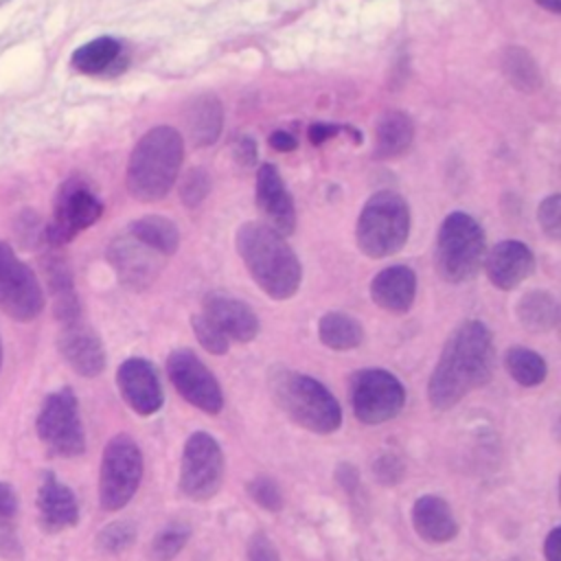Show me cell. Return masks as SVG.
<instances>
[{"instance_id": "cell-19", "label": "cell", "mask_w": 561, "mask_h": 561, "mask_svg": "<svg viewBox=\"0 0 561 561\" xmlns=\"http://www.w3.org/2000/svg\"><path fill=\"white\" fill-rule=\"evenodd\" d=\"M202 313H206L232 342L248 344L259 335V318L254 309L230 294H206L202 300Z\"/></svg>"}, {"instance_id": "cell-12", "label": "cell", "mask_w": 561, "mask_h": 561, "mask_svg": "<svg viewBox=\"0 0 561 561\" xmlns=\"http://www.w3.org/2000/svg\"><path fill=\"white\" fill-rule=\"evenodd\" d=\"M103 213V204L96 193L79 178L61 184L53 206V219L44 228V237L50 245H64L72 241L81 230L90 228Z\"/></svg>"}, {"instance_id": "cell-14", "label": "cell", "mask_w": 561, "mask_h": 561, "mask_svg": "<svg viewBox=\"0 0 561 561\" xmlns=\"http://www.w3.org/2000/svg\"><path fill=\"white\" fill-rule=\"evenodd\" d=\"M57 351L77 375L88 379L99 377L107 362L105 346L99 333L88 322H83L81 316L61 322L57 335Z\"/></svg>"}, {"instance_id": "cell-34", "label": "cell", "mask_w": 561, "mask_h": 561, "mask_svg": "<svg viewBox=\"0 0 561 561\" xmlns=\"http://www.w3.org/2000/svg\"><path fill=\"white\" fill-rule=\"evenodd\" d=\"M191 329L197 337V342L210 353V355H226L230 340L224 335V331L206 316V313H195L191 316Z\"/></svg>"}, {"instance_id": "cell-18", "label": "cell", "mask_w": 561, "mask_h": 561, "mask_svg": "<svg viewBox=\"0 0 561 561\" xmlns=\"http://www.w3.org/2000/svg\"><path fill=\"white\" fill-rule=\"evenodd\" d=\"M256 208L263 215V224L278 234L289 237L294 232L296 208L283 178L272 164H263L256 173Z\"/></svg>"}, {"instance_id": "cell-7", "label": "cell", "mask_w": 561, "mask_h": 561, "mask_svg": "<svg viewBox=\"0 0 561 561\" xmlns=\"http://www.w3.org/2000/svg\"><path fill=\"white\" fill-rule=\"evenodd\" d=\"M35 432L50 456L77 458L85 451L79 399L70 386L48 392L35 416Z\"/></svg>"}, {"instance_id": "cell-10", "label": "cell", "mask_w": 561, "mask_h": 561, "mask_svg": "<svg viewBox=\"0 0 561 561\" xmlns=\"http://www.w3.org/2000/svg\"><path fill=\"white\" fill-rule=\"evenodd\" d=\"M226 460L217 438L204 430L193 432L182 449L180 493L193 502L213 500L224 482Z\"/></svg>"}, {"instance_id": "cell-43", "label": "cell", "mask_w": 561, "mask_h": 561, "mask_svg": "<svg viewBox=\"0 0 561 561\" xmlns=\"http://www.w3.org/2000/svg\"><path fill=\"white\" fill-rule=\"evenodd\" d=\"M234 158L243 164V167H250L254 164V158H256V145L252 138H239L237 147H234Z\"/></svg>"}, {"instance_id": "cell-36", "label": "cell", "mask_w": 561, "mask_h": 561, "mask_svg": "<svg viewBox=\"0 0 561 561\" xmlns=\"http://www.w3.org/2000/svg\"><path fill=\"white\" fill-rule=\"evenodd\" d=\"M208 188H210V182H208V175L204 169H191L182 184H180V197L184 202V206L188 208H195L204 202V197L208 195Z\"/></svg>"}, {"instance_id": "cell-11", "label": "cell", "mask_w": 561, "mask_h": 561, "mask_svg": "<svg viewBox=\"0 0 561 561\" xmlns=\"http://www.w3.org/2000/svg\"><path fill=\"white\" fill-rule=\"evenodd\" d=\"M44 309V289L35 272L0 241V311L18 322L35 320Z\"/></svg>"}, {"instance_id": "cell-16", "label": "cell", "mask_w": 561, "mask_h": 561, "mask_svg": "<svg viewBox=\"0 0 561 561\" xmlns=\"http://www.w3.org/2000/svg\"><path fill=\"white\" fill-rule=\"evenodd\" d=\"M116 386L123 401L138 414L151 416L164 403V390L156 366L145 357H129L116 368Z\"/></svg>"}, {"instance_id": "cell-31", "label": "cell", "mask_w": 561, "mask_h": 561, "mask_svg": "<svg viewBox=\"0 0 561 561\" xmlns=\"http://www.w3.org/2000/svg\"><path fill=\"white\" fill-rule=\"evenodd\" d=\"M193 530L186 522H169L149 543V561H173L188 543Z\"/></svg>"}, {"instance_id": "cell-17", "label": "cell", "mask_w": 561, "mask_h": 561, "mask_svg": "<svg viewBox=\"0 0 561 561\" xmlns=\"http://www.w3.org/2000/svg\"><path fill=\"white\" fill-rule=\"evenodd\" d=\"M39 528L48 535L64 533L79 524V502L75 491L53 471H44L35 495Z\"/></svg>"}, {"instance_id": "cell-25", "label": "cell", "mask_w": 561, "mask_h": 561, "mask_svg": "<svg viewBox=\"0 0 561 561\" xmlns=\"http://www.w3.org/2000/svg\"><path fill=\"white\" fill-rule=\"evenodd\" d=\"M414 138L412 118L403 112H386L375 127V153L379 158H397L408 151Z\"/></svg>"}, {"instance_id": "cell-27", "label": "cell", "mask_w": 561, "mask_h": 561, "mask_svg": "<svg viewBox=\"0 0 561 561\" xmlns=\"http://www.w3.org/2000/svg\"><path fill=\"white\" fill-rule=\"evenodd\" d=\"M318 337L331 351H351L364 342V329L344 311H327L318 320Z\"/></svg>"}, {"instance_id": "cell-37", "label": "cell", "mask_w": 561, "mask_h": 561, "mask_svg": "<svg viewBox=\"0 0 561 561\" xmlns=\"http://www.w3.org/2000/svg\"><path fill=\"white\" fill-rule=\"evenodd\" d=\"M537 219H539V226H541V232L557 241L561 237V197L557 193H552L550 197H546L541 204H539V210H537Z\"/></svg>"}, {"instance_id": "cell-45", "label": "cell", "mask_w": 561, "mask_h": 561, "mask_svg": "<svg viewBox=\"0 0 561 561\" xmlns=\"http://www.w3.org/2000/svg\"><path fill=\"white\" fill-rule=\"evenodd\" d=\"M270 145L276 149V151H291V149H296V138L291 136V134H287V131H274L272 136H270Z\"/></svg>"}, {"instance_id": "cell-1", "label": "cell", "mask_w": 561, "mask_h": 561, "mask_svg": "<svg viewBox=\"0 0 561 561\" xmlns=\"http://www.w3.org/2000/svg\"><path fill=\"white\" fill-rule=\"evenodd\" d=\"M493 335L480 320H467L447 337L427 381V399L434 410L456 408L469 392L493 377Z\"/></svg>"}, {"instance_id": "cell-9", "label": "cell", "mask_w": 561, "mask_h": 561, "mask_svg": "<svg viewBox=\"0 0 561 561\" xmlns=\"http://www.w3.org/2000/svg\"><path fill=\"white\" fill-rule=\"evenodd\" d=\"M405 397V386L386 368H362L348 379V401L364 425H381L399 416Z\"/></svg>"}, {"instance_id": "cell-6", "label": "cell", "mask_w": 561, "mask_h": 561, "mask_svg": "<svg viewBox=\"0 0 561 561\" xmlns=\"http://www.w3.org/2000/svg\"><path fill=\"white\" fill-rule=\"evenodd\" d=\"M436 272L447 283H467L484 261V232L467 213H451L436 234Z\"/></svg>"}, {"instance_id": "cell-2", "label": "cell", "mask_w": 561, "mask_h": 561, "mask_svg": "<svg viewBox=\"0 0 561 561\" xmlns=\"http://www.w3.org/2000/svg\"><path fill=\"white\" fill-rule=\"evenodd\" d=\"M237 252L252 280L274 300L291 298L302 280V265L283 234L263 221H245L234 234Z\"/></svg>"}, {"instance_id": "cell-4", "label": "cell", "mask_w": 561, "mask_h": 561, "mask_svg": "<svg viewBox=\"0 0 561 561\" xmlns=\"http://www.w3.org/2000/svg\"><path fill=\"white\" fill-rule=\"evenodd\" d=\"M184 142L178 129L158 125L134 147L127 162V188L138 202L162 199L180 173Z\"/></svg>"}, {"instance_id": "cell-33", "label": "cell", "mask_w": 561, "mask_h": 561, "mask_svg": "<svg viewBox=\"0 0 561 561\" xmlns=\"http://www.w3.org/2000/svg\"><path fill=\"white\" fill-rule=\"evenodd\" d=\"M245 493L259 508H263L267 513L283 511L285 500H283L280 484L267 473H256L254 478H250L245 484Z\"/></svg>"}, {"instance_id": "cell-23", "label": "cell", "mask_w": 561, "mask_h": 561, "mask_svg": "<svg viewBox=\"0 0 561 561\" xmlns=\"http://www.w3.org/2000/svg\"><path fill=\"white\" fill-rule=\"evenodd\" d=\"M224 110L215 94L195 96L184 110V127L195 147L213 145L219 138Z\"/></svg>"}, {"instance_id": "cell-41", "label": "cell", "mask_w": 561, "mask_h": 561, "mask_svg": "<svg viewBox=\"0 0 561 561\" xmlns=\"http://www.w3.org/2000/svg\"><path fill=\"white\" fill-rule=\"evenodd\" d=\"M337 484L346 491V493H355L359 489V469L351 462H340L333 471Z\"/></svg>"}, {"instance_id": "cell-32", "label": "cell", "mask_w": 561, "mask_h": 561, "mask_svg": "<svg viewBox=\"0 0 561 561\" xmlns=\"http://www.w3.org/2000/svg\"><path fill=\"white\" fill-rule=\"evenodd\" d=\"M136 541V526L129 519H116L105 524L96 537H94V546L101 554H123L125 550H129Z\"/></svg>"}, {"instance_id": "cell-38", "label": "cell", "mask_w": 561, "mask_h": 561, "mask_svg": "<svg viewBox=\"0 0 561 561\" xmlns=\"http://www.w3.org/2000/svg\"><path fill=\"white\" fill-rule=\"evenodd\" d=\"M248 561H280V554L265 530H254L245 543Z\"/></svg>"}, {"instance_id": "cell-26", "label": "cell", "mask_w": 561, "mask_h": 561, "mask_svg": "<svg viewBox=\"0 0 561 561\" xmlns=\"http://www.w3.org/2000/svg\"><path fill=\"white\" fill-rule=\"evenodd\" d=\"M129 234L162 256L175 254L180 245L178 226L160 215H145L129 224Z\"/></svg>"}, {"instance_id": "cell-44", "label": "cell", "mask_w": 561, "mask_h": 561, "mask_svg": "<svg viewBox=\"0 0 561 561\" xmlns=\"http://www.w3.org/2000/svg\"><path fill=\"white\" fill-rule=\"evenodd\" d=\"M337 125H331V123H313L311 127H309V140L313 142V145H322L327 138H331V136H335L337 134Z\"/></svg>"}, {"instance_id": "cell-21", "label": "cell", "mask_w": 561, "mask_h": 561, "mask_svg": "<svg viewBox=\"0 0 561 561\" xmlns=\"http://www.w3.org/2000/svg\"><path fill=\"white\" fill-rule=\"evenodd\" d=\"M414 533L427 543H447L458 535V522L447 500L425 493L412 504Z\"/></svg>"}, {"instance_id": "cell-39", "label": "cell", "mask_w": 561, "mask_h": 561, "mask_svg": "<svg viewBox=\"0 0 561 561\" xmlns=\"http://www.w3.org/2000/svg\"><path fill=\"white\" fill-rule=\"evenodd\" d=\"M22 541L18 535V522L0 517V557L18 561L22 557Z\"/></svg>"}, {"instance_id": "cell-30", "label": "cell", "mask_w": 561, "mask_h": 561, "mask_svg": "<svg viewBox=\"0 0 561 561\" xmlns=\"http://www.w3.org/2000/svg\"><path fill=\"white\" fill-rule=\"evenodd\" d=\"M504 77L522 92H535L541 85V72L528 50L519 46H511L502 55Z\"/></svg>"}, {"instance_id": "cell-3", "label": "cell", "mask_w": 561, "mask_h": 561, "mask_svg": "<svg viewBox=\"0 0 561 561\" xmlns=\"http://www.w3.org/2000/svg\"><path fill=\"white\" fill-rule=\"evenodd\" d=\"M265 381L272 401L291 423L313 434L340 430L342 408L322 381L285 366H272Z\"/></svg>"}, {"instance_id": "cell-46", "label": "cell", "mask_w": 561, "mask_h": 561, "mask_svg": "<svg viewBox=\"0 0 561 561\" xmlns=\"http://www.w3.org/2000/svg\"><path fill=\"white\" fill-rule=\"evenodd\" d=\"M539 7H543L550 13H559L561 11V0H537Z\"/></svg>"}, {"instance_id": "cell-47", "label": "cell", "mask_w": 561, "mask_h": 561, "mask_svg": "<svg viewBox=\"0 0 561 561\" xmlns=\"http://www.w3.org/2000/svg\"><path fill=\"white\" fill-rule=\"evenodd\" d=\"M0 368H2V337H0Z\"/></svg>"}, {"instance_id": "cell-13", "label": "cell", "mask_w": 561, "mask_h": 561, "mask_svg": "<svg viewBox=\"0 0 561 561\" xmlns=\"http://www.w3.org/2000/svg\"><path fill=\"white\" fill-rule=\"evenodd\" d=\"M167 375L180 397L206 414L224 410V390L210 368L191 351L173 348L167 355Z\"/></svg>"}, {"instance_id": "cell-24", "label": "cell", "mask_w": 561, "mask_h": 561, "mask_svg": "<svg viewBox=\"0 0 561 561\" xmlns=\"http://www.w3.org/2000/svg\"><path fill=\"white\" fill-rule=\"evenodd\" d=\"M515 318L528 333H550L559 324V302L546 289L526 291L515 305Z\"/></svg>"}, {"instance_id": "cell-20", "label": "cell", "mask_w": 561, "mask_h": 561, "mask_svg": "<svg viewBox=\"0 0 561 561\" xmlns=\"http://www.w3.org/2000/svg\"><path fill=\"white\" fill-rule=\"evenodd\" d=\"M482 263L491 285L502 291H511L522 285L535 270V256L530 248L517 239L495 243Z\"/></svg>"}, {"instance_id": "cell-35", "label": "cell", "mask_w": 561, "mask_h": 561, "mask_svg": "<svg viewBox=\"0 0 561 561\" xmlns=\"http://www.w3.org/2000/svg\"><path fill=\"white\" fill-rule=\"evenodd\" d=\"M405 476V462L394 451H383L373 460V478L381 486H394Z\"/></svg>"}, {"instance_id": "cell-40", "label": "cell", "mask_w": 561, "mask_h": 561, "mask_svg": "<svg viewBox=\"0 0 561 561\" xmlns=\"http://www.w3.org/2000/svg\"><path fill=\"white\" fill-rule=\"evenodd\" d=\"M18 511H20V500L15 489L9 482L0 480V517L18 519Z\"/></svg>"}, {"instance_id": "cell-15", "label": "cell", "mask_w": 561, "mask_h": 561, "mask_svg": "<svg viewBox=\"0 0 561 561\" xmlns=\"http://www.w3.org/2000/svg\"><path fill=\"white\" fill-rule=\"evenodd\" d=\"M160 259L162 254L140 243L129 232L112 239L107 245V261L112 270L116 272L121 285L134 291H142L156 280L160 272Z\"/></svg>"}, {"instance_id": "cell-22", "label": "cell", "mask_w": 561, "mask_h": 561, "mask_svg": "<svg viewBox=\"0 0 561 561\" xmlns=\"http://www.w3.org/2000/svg\"><path fill=\"white\" fill-rule=\"evenodd\" d=\"M416 296V274L408 265H388L370 283L373 302L392 313H403Z\"/></svg>"}, {"instance_id": "cell-29", "label": "cell", "mask_w": 561, "mask_h": 561, "mask_svg": "<svg viewBox=\"0 0 561 561\" xmlns=\"http://www.w3.org/2000/svg\"><path fill=\"white\" fill-rule=\"evenodd\" d=\"M504 368L524 388H535L546 381L548 364L546 359L526 346H511L504 353Z\"/></svg>"}, {"instance_id": "cell-28", "label": "cell", "mask_w": 561, "mask_h": 561, "mask_svg": "<svg viewBox=\"0 0 561 561\" xmlns=\"http://www.w3.org/2000/svg\"><path fill=\"white\" fill-rule=\"evenodd\" d=\"M121 57V44L114 37H96L72 53V68L83 75H101L110 70Z\"/></svg>"}, {"instance_id": "cell-5", "label": "cell", "mask_w": 561, "mask_h": 561, "mask_svg": "<svg viewBox=\"0 0 561 561\" xmlns=\"http://www.w3.org/2000/svg\"><path fill=\"white\" fill-rule=\"evenodd\" d=\"M410 234V210L401 195L392 191L375 193L362 208L355 228L357 248L370 259L397 254Z\"/></svg>"}, {"instance_id": "cell-42", "label": "cell", "mask_w": 561, "mask_h": 561, "mask_svg": "<svg viewBox=\"0 0 561 561\" xmlns=\"http://www.w3.org/2000/svg\"><path fill=\"white\" fill-rule=\"evenodd\" d=\"M543 557L546 561H561V528L554 526L543 539Z\"/></svg>"}, {"instance_id": "cell-8", "label": "cell", "mask_w": 561, "mask_h": 561, "mask_svg": "<svg viewBox=\"0 0 561 561\" xmlns=\"http://www.w3.org/2000/svg\"><path fill=\"white\" fill-rule=\"evenodd\" d=\"M142 451L129 434L107 440L99 467V504L107 513L125 508L142 480Z\"/></svg>"}]
</instances>
